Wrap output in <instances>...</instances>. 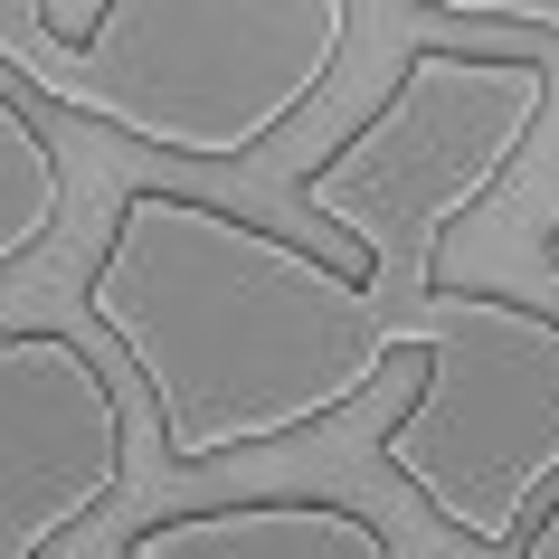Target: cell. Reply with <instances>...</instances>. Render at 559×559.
I'll list each match as a JSON object with an SVG mask.
<instances>
[{"instance_id":"10","label":"cell","mask_w":559,"mask_h":559,"mask_svg":"<svg viewBox=\"0 0 559 559\" xmlns=\"http://www.w3.org/2000/svg\"><path fill=\"white\" fill-rule=\"evenodd\" d=\"M540 265H550V275H559V228H550V237H540Z\"/></svg>"},{"instance_id":"7","label":"cell","mask_w":559,"mask_h":559,"mask_svg":"<svg viewBox=\"0 0 559 559\" xmlns=\"http://www.w3.org/2000/svg\"><path fill=\"white\" fill-rule=\"evenodd\" d=\"M58 209H67V171H58V143L29 123L20 95H0V275L29 265L48 237H58Z\"/></svg>"},{"instance_id":"6","label":"cell","mask_w":559,"mask_h":559,"mask_svg":"<svg viewBox=\"0 0 559 559\" xmlns=\"http://www.w3.org/2000/svg\"><path fill=\"white\" fill-rule=\"evenodd\" d=\"M123 559H399L380 522L342 502H218V512H171L123 540Z\"/></svg>"},{"instance_id":"2","label":"cell","mask_w":559,"mask_h":559,"mask_svg":"<svg viewBox=\"0 0 559 559\" xmlns=\"http://www.w3.org/2000/svg\"><path fill=\"white\" fill-rule=\"evenodd\" d=\"M342 0H0V67L143 152L247 162L342 76Z\"/></svg>"},{"instance_id":"3","label":"cell","mask_w":559,"mask_h":559,"mask_svg":"<svg viewBox=\"0 0 559 559\" xmlns=\"http://www.w3.org/2000/svg\"><path fill=\"white\" fill-rule=\"evenodd\" d=\"M550 115V67L522 48H417L389 95L342 133V143L295 180L304 209L332 218L370 257V304L399 313V295L445 285V237L455 218L493 200L522 143Z\"/></svg>"},{"instance_id":"4","label":"cell","mask_w":559,"mask_h":559,"mask_svg":"<svg viewBox=\"0 0 559 559\" xmlns=\"http://www.w3.org/2000/svg\"><path fill=\"white\" fill-rule=\"evenodd\" d=\"M427 380L380 427V465L474 550H512L559 502V313L493 285L417 304Z\"/></svg>"},{"instance_id":"8","label":"cell","mask_w":559,"mask_h":559,"mask_svg":"<svg viewBox=\"0 0 559 559\" xmlns=\"http://www.w3.org/2000/svg\"><path fill=\"white\" fill-rule=\"evenodd\" d=\"M445 20H474V29H540V38H559V0H445Z\"/></svg>"},{"instance_id":"9","label":"cell","mask_w":559,"mask_h":559,"mask_svg":"<svg viewBox=\"0 0 559 559\" xmlns=\"http://www.w3.org/2000/svg\"><path fill=\"white\" fill-rule=\"evenodd\" d=\"M522 559H559V502L531 522V540H522Z\"/></svg>"},{"instance_id":"5","label":"cell","mask_w":559,"mask_h":559,"mask_svg":"<svg viewBox=\"0 0 559 559\" xmlns=\"http://www.w3.org/2000/svg\"><path fill=\"white\" fill-rule=\"evenodd\" d=\"M123 493V399L67 332H0V559H48Z\"/></svg>"},{"instance_id":"1","label":"cell","mask_w":559,"mask_h":559,"mask_svg":"<svg viewBox=\"0 0 559 559\" xmlns=\"http://www.w3.org/2000/svg\"><path fill=\"white\" fill-rule=\"evenodd\" d=\"M86 323L143 380L180 474L313 437L370 399L399 352H427L417 313H389L313 247L180 190H123L86 265Z\"/></svg>"}]
</instances>
